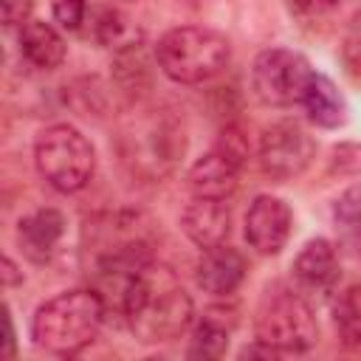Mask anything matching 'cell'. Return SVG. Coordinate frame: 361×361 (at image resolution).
Returning <instances> with one entry per match:
<instances>
[{"mask_svg":"<svg viewBox=\"0 0 361 361\" xmlns=\"http://www.w3.org/2000/svg\"><path fill=\"white\" fill-rule=\"evenodd\" d=\"M113 305L124 316L130 333L144 344L175 341L195 316L192 296L158 259L138 265L124 279Z\"/></svg>","mask_w":361,"mask_h":361,"instance_id":"6da1fadb","label":"cell"},{"mask_svg":"<svg viewBox=\"0 0 361 361\" xmlns=\"http://www.w3.org/2000/svg\"><path fill=\"white\" fill-rule=\"evenodd\" d=\"M107 305L93 288H73L42 302L31 319V338L51 355H76L99 336Z\"/></svg>","mask_w":361,"mask_h":361,"instance_id":"7a4b0ae2","label":"cell"},{"mask_svg":"<svg viewBox=\"0 0 361 361\" xmlns=\"http://www.w3.org/2000/svg\"><path fill=\"white\" fill-rule=\"evenodd\" d=\"M158 68L178 85H203L223 73L231 59L228 39L203 25L169 28L155 45Z\"/></svg>","mask_w":361,"mask_h":361,"instance_id":"3957f363","label":"cell"},{"mask_svg":"<svg viewBox=\"0 0 361 361\" xmlns=\"http://www.w3.org/2000/svg\"><path fill=\"white\" fill-rule=\"evenodd\" d=\"M34 164L45 183L62 195L87 186L96 169L93 144L71 124H51L37 135Z\"/></svg>","mask_w":361,"mask_h":361,"instance_id":"277c9868","label":"cell"},{"mask_svg":"<svg viewBox=\"0 0 361 361\" xmlns=\"http://www.w3.org/2000/svg\"><path fill=\"white\" fill-rule=\"evenodd\" d=\"M254 341L274 353H305L319 338V324L302 293L290 288H268L254 319Z\"/></svg>","mask_w":361,"mask_h":361,"instance_id":"5b68a950","label":"cell"},{"mask_svg":"<svg viewBox=\"0 0 361 361\" xmlns=\"http://www.w3.org/2000/svg\"><path fill=\"white\" fill-rule=\"evenodd\" d=\"M183 127L161 110H149L121 130V158L144 178H161L172 172L183 155Z\"/></svg>","mask_w":361,"mask_h":361,"instance_id":"8992f818","label":"cell"},{"mask_svg":"<svg viewBox=\"0 0 361 361\" xmlns=\"http://www.w3.org/2000/svg\"><path fill=\"white\" fill-rule=\"evenodd\" d=\"M313 76L316 71L302 54L288 48H268L257 54L251 65V90L262 104L290 107L302 104V96Z\"/></svg>","mask_w":361,"mask_h":361,"instance_id":"52a82bcc","label":"cell"},{"mask_svg":"<svg viewBox=\"0 0 361 361\" xmlns=\"http://www.w3.org/2000/svg\"><path fill=\"white\" fill-rule=\"evenodd\" d=\"M248 144L237 127H226L209 152H203L186 172V186L197 197H226L234 192L245 166Z\"/></svg>","mask_w":361,"mask_h":361,"instance_id":"ba28073f","label":"cell"},{"mask_svg":"<svg viewBox=\"0 0 361 361\" xmlns=\"http://www.w3.org/2000/svg\"><path fill=\"white\" fill-rule=\"evenodd\" d=\"M257 158L265 175L274 180H290L302 175L310 161L316 158V141L307 135V130L299 121H276L259 135Z\"/></svg>","mask_w":361,"mask_h":361,"instance_id":"9c48e42d","label":"cell"},{"mask_svg":"<svg viewBox=\"0 0 361 361\" xmlns=\"http://www.w3.org/2000/svg\"><path fill=\"white\" fill-rule=\"evenodd\" d=\"M293 212L276 195H257L245 214V240L257 254H279L290 237Z\"/></svg>","mask_w":361,"mask_h":361,"instance_id":"30bf717a","label":"cell"},{"mask_svg":"<svg viewBox=\"0 0 361 361\" xmlns=\"http://www.w3.org/2000/svg\"><path fill=\"white\" fill-rule=\"evenodd\" d=\"M183 234L200 245V248H214L223 245L228 231H231V212L226 197H192V203L180 214Z\"/></svg>","mask_w":361,"mask_h":361,"instance_id":"8fae6325","label":"cell"},{"mask_svg":"<svg viewBox=\"0 0 361 361\" xmlns=\"http://www.w3.org/2000/svg\"><path fill=\"white\" fill-rule=\"evenodd\" d=\"M341 268H338V254L327 240H310L302 245V251L293 259V279L299 282L302 290L327 296L338 285Z\"/></svg>","mask_w":361,"mask_h":361,"instance_id":"7c38bea8","label":"cell"},{"mask_svg":"<svg viewBox=\"0 0 361 361\" xmlns=\"http://www.w3.org/2000/svg\"><path fill=\"white\" fill-rule=\"evenodd\" d=\"M197 285L212 293V296H228L240 288V282L245 279V259L237 248L214 245L206 248L200 262H197Z\"/></svg>","mask_w":361,"mask_h":361,"instance_id":"4fadbf2b","label":"cell"},{"mask_svg":"<svg viewBox=\"0 0 361 361\" xmlns=\"http://www.w3.org/2000/svg\"><path fill=\"white\" fill-rule=\"evenodd\" d=\"M65 234V217L56 209H37L25 214L17 226L20 248L34 262H48Z\"/></svg>","mask_w":361,"mask_h":361,"instance_id":"5bb4252c","label":"cell"},{"mask_svg":"<svg viewBox=\"0 0 361 361\" xmlns=\"http://www.w3.org/2000/svg\"><path fill=\"white\" fill-rule=\"evenodd\" d=\"M17 42H20L23 59L31 68H37V71H54V68H59L65 62V54H68L62 34L51 23H45V20H25L20 25Z\"/></svg>","mask_w":361,"mask_h":361,"instance_id":"9a60e30c","label":"cell"},{"mask_svg":"<svg viewBox=\"0 0 361 361\" xmlns=\"http://www.w3.org/2000/svg\"><path fill=\"white\" fill-rule=\"evenodd\" d=\"M234 327H237V310L234 307H228V305L206 307V313L195 324L189 355L192 358H220L228 347Z\"/></svg>","mask_w":361,"mask_h":361,"instance_id":"2e32d148","label":"cell"},{"mask_svg":"<svg viewBox=\"0 0 361 361\" xmlns=\"http://www.w3.org/2000/svg\"><path fill=\"white\" fill-rule=\"evenodd\" d=\"M302 107H305L307 118L319 127H338L347 113V104H344L338 87L322 73H316L310 79V85L302 96Z\"/></svg>","mask_w":361,"mask_h":361,"instance_id":"e0dca14e","label":"cell"},{"mask_svg":"<svg viewBox=\"0 0 361 361\" xmlns=\"http://www.w3.org/2000/svg\"><path fill=\"white\" fill-rule=\"evenodd\" d=\"M90 25H93V39L104 48H133L141 39V31L135 28V23L113 6L96 8Z\"/></svg>","mask_w":361,"mask_h":361,"instance_id":"ac0fdd59","label":"cell"},{"mask_svg":"<svg viewBox=\"0 0 361 361\" xmlns=\"http://www.w3.org/2000/svg\"><path fill=\"white\" fill-rule=\"evenodd\" d=\"M338 336L347 347H361V282L350 285L333 307Z\"/></svg>","mask_w":361,"mask_h":361,"instance_id":"d6986e66","label":"cell"},{"mask_svg":"<svg viewBox=\"0 0 361 361\" xmlns=\"http://www.w3.org/2000/svg\"><path fill=\"white\" fill-rule=\"evenodd\" d=\"M333 226L350 245H361V186H350L333 203Z\"/></svg>","mask_w":361,"mask_h":361,"instance_id":"ffe728a7","label":"cell"},{"mask_svg":"<svg viewBox=\"0 0 361 361\" xmlns=\"http://www.w3.org/2000/svg\"><path fill=\"white\" fill-rule=\"evenodd\" d=\"M85 17H87V0H54V20L62 28L79 31Z\"/></svg>","mask_w":361,"mask_h":361,"instance_id":"44dd1931","label":"cell"},{"mask_svg":"<svg viewBox=\"0 0 361 361\" xmlns=\"http://www.w3.org/2000/svg\"><path fill=\"white\" fill-rule=\"evenodd\" d=\"M3 3V23L6 25H23L34 0H0Z\"/></svg>","mask_w":361,"mask_h":361,"instance_id":"7402d4cb","label":"cell"},{"mask_svg":"<svg viewBox=\"0 0 361 361\" xmlns=\"http://www.w3.org/2000/svg\"><path fill=\"white\" fill-rule=\"evenodd\" d=\"M293 8H299V11H305V14H319V11H327V8H333L338 0H288Z\"/></svg>","mask_w":361,"mask_h":361,"instance_id":"603a6c76","label":"cell"},{"mask_svg":"<svg viewBox=\"0 0 361 361\" xmlns=\"http://www.w3.org/2000/svg\"><path fill=\"white\" fill-rule=\"evenodd\" d=\"M347 51H358V54H361V11H358L355 20H353V31H350V39H347Z\"/></svg>","mask_w":361,"mask_h":361,"instance_id":"cb8c5ba5","label":"cell"},{"mask_svg":"<svg viewBox=\"0 0 361 361\" xmlns=\"http://www.w3.org/2000/svg\"><path fill=\"white\" fill-rule=\"evenodd\" d=\"M6 355L8 358L14 355V322H11L8 313H6Z\"/></svg>","mask_w":361,"mask_h":361,"instance_id":"d4e9b609","label":"cell"},{"mask_svg":"<svg viewBox=\"0 0 361 361\" xmlns=\"http://www.w3.org/2000/svg\"><path fill=\"white\" fill-rule=\"evenodd\" d=\"M14 271H17V268H14V262L6 257V259H3V276H6V285H11V282L17 279V274H14Z\"/></svg>","mask_w":361,"mask_h":361,"instance_id":"484cf974","label":"cell"}]
</instances>
